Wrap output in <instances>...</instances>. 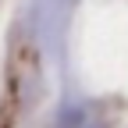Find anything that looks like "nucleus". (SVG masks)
<instances>
[{
	"label": "nucleus",
	"instance_id": "f257e3e1",
	"mask_svg": "<svg viewBox=\"0 0 128 128\" xmlns=\"http://www.w3.org/2000/svg\"><path fill=\"white\" fill-rule=\"evenodd\" d=\"M64 128H100L89 110H68V118H64Z\"/></svg>",
	"mask_w": 128,
	"mask_h": 128
}]
</instances>
